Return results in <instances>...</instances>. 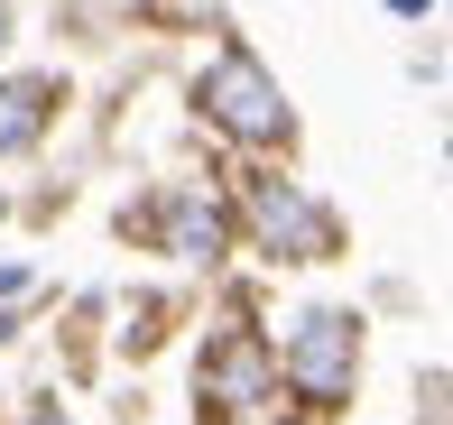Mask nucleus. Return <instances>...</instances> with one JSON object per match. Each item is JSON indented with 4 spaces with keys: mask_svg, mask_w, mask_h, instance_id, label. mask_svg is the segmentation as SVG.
I'll list each match as a JSON object with an SVG mask.
<instances>
[{
    "mask_svg": "<svg viewBox=\"0 0 453 425\" xmlns=\"http://www.w3.org/2000/svg\"><path fill=\"white\" fill-rule=\"evenodd\" d=\"M232 231L250 240L269 269H334L342 259V213L324 204L315 186H296V176H278L269 157H250V176L232 186Z\"/></svg>",
    "mask_w": 453,
    "mask_h": 425,
    "instance_id": "1",
    "label": "nucleus"
},
{
    "mask_svg": "<svg viewBox=\"0 0 453 425\" xmlns=\"http://www.w3.org/2000/svg\"><path fill=\"white\" fill-rule=\"evenodd\" d=\"M185 102H195V120L222 139V148H241V157H287L296 148V102L278 93V74L259 65L250 47H213L195 65V84H185Z\"/></svg>",
    "mask_w": 453,
    "mask_h": 425,
    "instance_id": "2",
    "label": "nucleus"
},
{
    "mask_svg": "<svg viewBox=\"0 0 453 425\" xmlns=\"http://www.w3.org/2000/svg\"><path fill=\"white\" fill-rule=\"evenodd\" d=\"M361 333H370V323H361L352 306H305L296 323H287V342H278V389L305 407V425L352 416V398H361Z\"/></svg>",
    "mask_w": 453,
    "mask_h": 425,
    "instance_id": "3",
    "label": "nucleus"
},
{
    "mask_svg": "<svg viewBox=\"0 0 453 425\" xmlns=\"http://www.w3.org/2000/svg\"><path fill=\"white\" fill-rule=\"evenodd\" d=\"M278 398V342L250 323V296H232V323L203 333L195 360V425H250Z\"/></svg>",
    "mask_w": 453,
    "mask_h": 425,
    "instance_id": "4",
    "label": "nucleus"
},
{
    "mask_svg": "<svg viewBox=\"0 0 453 425\" xmlns=\"http://www.w3.org/2000/svg\"><path fill=\"white\" fill-rule=\"evenodd\" d=\"M120 240H139L149 259H185V269H222L232 259V194H213V186H149L139 204H120L111 222Z\"/></svg>",
    "mask_w": 453,
    "mask_h": 425,
    "instance_id": "5",
    "label": "nucleus"
},
{
    "mask_svg": "<svg viewBox=\"0 0 453 425\" xmlns=\"http://www.w3.org/2000/svg\"><path fill=\"white\" fill-rule=\"evenodd\" d=\"M65 102H74L65 74H0V167L47 148V130L65 120Z\"/></svg>",
    "mask_w": 453,
    "mask_h": 425,
    "instance_id": "6",
    "label": "nucleus"
},
{
    "mask_svg": "<svg viewBox=\"0 0 453 425\" xmlns=\"http://www.w3.org/2000/svg\"><path fill=\"white\" fill-rule=\"evenodd\" d=\"M130 28L139 37H203V28H222V0H130Z\"/></svg>",
    "mask_w": 453,
    "mask_h": 425,
    "instance_id": "7",
    "label": "nucleus"
},
{
    "mask_svg": "<svg viewBox=\"0 0 453 425\" xmlns=\"http://www.w3.org/2000/svg\"><path fill=\"white\" fill-rule=\"evenodd\" d=\"M176 315H185V296H139L130 323H120V352H130V360H149L157 342H167V323H176Z\"/></svg>",
    "mask_w": 453,
    "mask_h": 425,
    "instance_id": "8",
    "label": "nucleus"
},
{
    "mask_svg": "<svg viewBox=\"0 0 453 425\" xmlns=\"http://www.w3.org/2000/svg\"><path fill=\"white\" fill-rule=\"evenodd\" d=\"M10 37H19V0H0V47H10Z\"/></svg>",
    "mask_w": 453,
    "mask_h": 425,
    "instance_id": "9",
    "label": "nucleus"
},
{
    "mask_svg": "<svg viewBox=\"0 0 453 425\" xmlns=\"http://www.w3.org/2000/svg\"><path fill=\"white\" fill-rule=\"evenodd\" d=\"M388 10H398V19H426V10H435V0H388Z\"/></svg>",
    "mask_w": 453,
    "mask_h": 425,
    "instance_id": "10",
    "label": "nucleus"
},
{
    "mask_svg": "<svg viewBox=\"0 0 453 425\" xmlns=\"http://www.w3.org/2000/svg\"><path fill=\"white\" fill-rule=\"evenodd\" d=\"M0 213H10V204H0Z\"/></svg>",
    "mask_w": 453,
    "mask_h": 425,
    "instance_id": "11",
    "label": "nucleus"
},
{
    "mask_svg": "<svg viewBox=\"0 0 453 425\" xmlns=\"http://www.w3.org/2000/svg\"><path fill=\"white\" fill-rule=\"evenodd\" d=\"M296 425H305V416H296Z\"/></svg>",
    "mask_w": 453,
    "mask_h": 425,
    "instance_id": "12",
    "label": "nucleus"
}]
</instances>
